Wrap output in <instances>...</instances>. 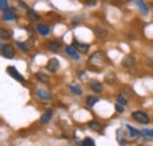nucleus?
I'll return each instance as SVG.
<instances>
[{
	"label": "nucleus",
	"mask_w": 153,
	"mask_h": 146,
	"mask_svg": "<svg viewBox=\"0 0 153 146\" xmlns=\"http://www.w3.org/2000/svg\"><path fill=\"white\" fill-rule=\"evenodd\" d=\"M88 127L94 130V131H100L101 130V124L96 121V120H93V121H90L88 123Z\"/></svg>",
	"instance_id": "4be33fe9"
},
{
	"label": "nucleus",
	"mask_w": 153,
	"mask_h": 146,
	"mask_svg": "<svg viewBox=\"0 0 153 146\" xmlns=\"http://www.w3.org/2000/svg\"><path fill=\"white\" fill-rule=\"evenodd\" d=\"M93 32H94L97 38H99V39H105V38H107V36H108L107 31L104 30V28H101V27H94L93 28Z\"/></svg>",
	"instance_id": "9d476101"
},
{
	"label": "nucleus",
	"mask_w": 153,
	"mask_h": 146,
	"mask_svg": "<svg viewBox=\"0 0 153 146\" xmlns=\"http://www.w3.org/2000/svg\"><path fill=\"white\" fill-rule=\"evenodd\" d=\"M86 5L87 6H94L96 5V0H86Z\"/></svg>",
	"instance_id": "7c9ffc66"
},
{
	"label": "nucleus",
	"mask_w": 153,
	"mask_h": 146,
	"mask_svg": "<svg viewBox=\"0 0 153 146\" xmlns=\"http://www.w3.org/2000/svg\"><path fill=\"white\" fill-rule=\"evenodd\" d=\"M37 95H38V98L41 101L47 103V101L51 100V94L46 91V90H44V89H38L37 90Z\"/></svg>",
	"instance_id": "423d86ee"
},
{
	"label": "nucleus",
	"mask_w": 153,
	"mask_h": 146,
	"mask_svg": "<svg viewBox=\"0 0 153 146\" xmlns=\"http://www.w3.org/2000/svg\"><path fill=\"white\" fill-rule=\"evenodd\" d=\"M16 44H17V46L19 47L20 50H22L24 52H28L30 51V47L25 44V42H21V41H16Z\"/></svg>",
	"instance_id": "a878e982"
},
{
	"label": "nucleus",
	"mask_w": 153,
	"mask_h": 146,
	"mask_svg": "<svg viewBox=\"0 0 153 146\" xmlns=\"http://www.w3.org/2000/svg\"><path fill=\"white\" fill-rule=\"evenodd\" d=\"M10 38H11V33L6 28L0 27V39L1 40H8Z\"/></svg>",
	"instance_id": "a211bd4d"
},
{
	"label": "nucleus",
	"mask_w": 153,
	"mask_h": 146,
	"mask_svg": "<svg viewBox=\"0 0 153 146\" xmlns=\"http://www.w3.org/2000/svg\"><path fill=\"white\" fill-rule=\"evenodd\" d=\"M141 133H143L145 137L153 138V130H147V128H144V130H141Z\"/></svg>",
	"instance_id": "cd10ccee"
},
{
	"label": "nucleus",
	"mask_w": 153,
	"mask_h": 146,
	"mask_svg": "<svg viewBox=\"0 0 153 146\" xmlns=\"http://www.w3.org/2000/svg\"><path fill=\"white\" fill-rule=\"evenodd\" d=\"M36 78L38 79L39 81L45 83V84H47V83L50 81V77H48L47 74H45L44 72H38L37 74H36Z\"/></svg>",
	"instance_id": "2eb2a0df"
},
{
	"label": "nucleus",
	"mask_w": 153,
	"mask_h": 146,
	"mask_svg": "<svg viewBox=\"0 0 153 146\" xmlns=\"http://www.w3.org/2000/svg\"><path fill=\"white\" fill-rule=\"evenodd\" d=\"M104 60H105V54L104 52L101 51H97L93 54L88 58V63L93 66H100L104 64Z\"/></svg>",
	"instance_id": "f257e3e1"
},
{
	"label": "nucleus",
	"mask_w": 153,
	"mask_h": 146,
	"mask_svg": "<svg viewBox=\"0 0 153 146\" xmlns=\"http://www.w3.org/2000/svg\"><path fill=\"white\" fill-rule=\"evenodd\" d=\"M117 101L119 103V105H123V106H125V105H127V100H126V98L124 97V95H121V94H118L117 95Z\"/></svg>",
	"instance_id": "b1692460"
},
{
	"label": "nucleus",
	"mask_w": 153,
	"mask_h": 146,
	"mask_svg": "<svg viewBox=\"0 0 153 146\" xmlns=\"http://www.w3.org/2000/svg\"><path fill=\"white\" fill-rule=\"evenodd\" d=\"M48 48H50L51 52L57 53L58 51H59V48H60V44L58 41H50L48 42Z\"/></svg>",
	"instance_id": "f3484780"
},
{
	"label": "nucleus",
	"mask_w": 153,
	"mask_h": 146,
	"mask_svg": "<svg viewBox=\"0 0 153 146\" xmlns=\"http://www.w3.org/2000/svg\"><path fill=\"white\" fill-rule=\"evenodd\" d=\"M16 18H17V16L13 12H5L2 14V19L4 20H14Z\"/></svg>",
	"instance_id": "5701e85b"
},
{
	"label": "nucleus",
	"mask_w": 153,
	"mask_h": 146,
	"mask_svg": "<svg viewBox=\"0 0 153 146\" xmlns=\"http://www.w3.org/2000/svg\"><path fill=\"white\" fill-rule=\"evenodd\" d=\"M98 101H99V99H98L97 97H93V95H88V97L86 98V104H87L88 106H93Z\"/></svg>",
	"instance_id": "412c9836"
},
{
	"label": "nucleus",
	"mask_w": 153,
	"mask_h": 146,
	"mask_svg": "<svg viewBox=\"0 0 153 146\" xmlns=\"http://www.w3.org/2000/svg\"><path fill=\"white\" fill-rule=\"evenodd\" d=\"M135 2H137V6H138V8L140 10L141 14L146 16V14L149 13V8H147V5L145 4V1H144V0H135Z\"/></svg>",
	"instance_id": "9b49d317"
},
{
	"label": "nucleus",
	"mask_w": 153,
	"mask_h": 146,
	"mask_svg": "<svg viewBox=\"0 0 153 146\" xmlns=\"http://www.w3.org/2000/svg\"><path fill=\"white\" fill-rule=\"evenodd\" d=\"M146 64L150 65V66H153V60L152 59H147V60H146Z\"/></svg>",
	"instance_id": "473e14b6"
},
{
	"label": "nucleus",
	"mask_w": 153,
	"mask_h": 146,
	"mask_svg": "<svg viewBox=\"0 0 153 146\" xmlns=\"http://www.w3.org/2000/svg\"><path fill=\"white\" fill-rule=\"evenodd\" d=\"M126 127H127L128 132H130V136H131L132 138H140V137H141V134H143L141 131L134 128L133 126H131V125H126Z\"/></svg>",
	"instance_id": "ddd939ff"
},
{
	"label": "nucleus",
	"mask_w": 153,
	"mask_h": 146,
	"mask_svg": "<svg viewBox=\"0 0 153 146\" xmlns=\"http://www.w3.org/2000/svg\"><path fill=\"white\" fill-rule=\"evenodd\" d=\"M27 17L31 19L32 21H37V20H39V14L34 11V10H31V8H28L27 10Z\"/></svg>",
	"instance_id": "dca6fc26"
},
{
	"label": "nucleus",
	"mask_w": 153,
	"mask_h": 146,
	"mask_svg": "<svg viewBox=\"0 0 153 146\" xmlns=\"http://www.w3.org/2000/svg\"><path fill=\"white\" fill-rule=\"evenodd\" d=\"M7 73H8L11 77H13L16 80H18V81H20V83H25V78L17 71L16 67H13V66H8V67H7Z\"/></svg>",
	"instance_id": "20e7f679"
},
{
	"label": "nucleus",
	"mask_w": 153,
	"mask_h": 146,
	"mask_svg": "<svg viewBox=\"0 0 153 146\" xmlns=\"http://www.w3.org/2000/svg\"><path fill=\"white\" fill-rule=\"evenodd\" d=\"M37 31H38L39 34L45 36L50 33V27L47 25H44V24H38L37 25Z\"/></svg>",
	"instance_id": "f8f14e48"
},
{
	"label": "nucleus",
	"mask_w": 153,
	"mask_h": 146,
	"mask_svg": "<svg viewBox=\"0 0 153 146\" xmlns=\"http://www.w3.org/2000/svg\"><path fill=\"white\" fill-rule=\"evenodd\" d=\"M51 118H52V111H48V112H46L45 114L41 115L40 121H41L42 124H47V123L51 120Z\"/></svg>",
	"instance_id": "6ab92c4d"
},
{
	"label": "nucleus",
	"mask_w": 153,
	"mask_h": 146,
	"mask_svg": "<svg viewBox=\"0 0 153 146\" xmlns=\"http://www.w3.org/2000/svg\"><path fill=\"white\" fill-rule=\"evenodd\" d=\"M105 80H106V83H108V84H113L115 81V75L113 73H110V74H107V75L105 77Z\"/></svg>",
	"instance_id": "bb28decb"
},
{
	"label": "nucleus",
	"mask_w": 153,
	"mask_h": 146,
	"mask_svg": "<svg viewBox=\"0 0 153 146\" xmlns=\"http://www.w3.org/2000/svg\"><path fill=\"white\" fill-rule=\"evenodd\" d=\"M19 5H20V7H21V8H27V5H26L24 1H21Z\"/></svg>",
	"instance_id": "2f4dec72"
},
{
	"label": "nucleus",
	"mask_w": 153,
	"mask_h": 146,
	"mask_svg": "<svg viewBox=\"0 0 153 146\" xmlns=\"http://www.w3.org/2000/svg\"><path fill=\"white\" fill-rule=\"evenodd\" d=\"M65 52L67 53V55H70L72 59L74 60H79L80 59V55H79V52L76 51L73 46H66L65 47Z\"/></svg>",
	"instance_id": "6e6552de"
},
{
	"label": "nucleus",
	"mask_w": 153,
	"mask_h": 146,
	"mask_svg": "<svg viewBox=\"0 0 153 146\" xmlns=\"http://www.w3.org/2000/svg\"><path fill=\"white\" fill-rule=\"evenodd\" d=\"M115 111H117V112H119V113H123V112H124V107H123V105L117 104V105H115Z\"/></svg>",
	"instance_id": "c756f323"
},
{
	"label": "nucleus",
	"mask_w": 153,
	"mask_h": 146,
	"mask_svg": "<svg viewBox=\"0 0 153 146\" xmlns=\"http://www.w3.org/2000/svg\"><path fill=\"white\" fill-rule=\"evenodd\" d=\"M81 146H96V143L91 138H85L81 143Z\"/></svg>",
	"instance_id": "393cba45"
},
{
	"label": "nucleus",
	"mask_w": 153,
	"mask_h": 146,
	"mask_svg": "<svg viewBox=\"0 0 153 146\" xmlns=\"http://www.w3.org/2000/svg\"><path fill=\"white\" fill-rule=\"evenodd\" d=\"M90 87H91L92 91L96 92V93H101V92L104 91V86H102L100 83H98V81H93V83L90 85Z\"/></svg>",
	"instance_id": "4468645a"
},
{
	"label": "nucleus",
	"mask_w": 153,
	"mask_h": 146,
	"mask_svg": "<svg viewBox=\"0 0 153 146\" xmlns=\"http://www.w3.org/2000/svg\"><path fill=\"white\" fill-rule=\"evenodd\" d=\"M68 89H70V91L72 92V93H74V94H76V95L82 94V90H81L78 85H70Z\"/></svg>",
	"instance_id": "aec40b11"
},
{
	"label": "nucleus",
	"mask_w": 153,
	"mask_h": 146,
	"mask_svg": "<svg viewBox=\"0 0 153 146\" xmlns=\"http://www.w3.org/2000/svg\"><path fill=\"white\" fill-rule=\"evenodd\" d=\"M0 52H1V54L4 55L5 58H7V59H12L14 57V50H13V47L10 46V45H7V44L0 45Z\"/></svg>",
	"instance_id": "7ed1b4c3"
},
{
	"label": "nucleus",
	"mask_w": 153,
	"mask_h": 146,
	"mask_svg": "<svg viewBox=\"0 0 153 146\" xmlns=\"http://www.w3.org/2000/svg\"><path fill=\"white\" fill-rule=\"evenodd\" d=\"M0 10L1 11H7L8 10V2H7V0H0Z\"/></svg>",
	"instance_id": "c85d7f7f"
},
{
	"label": "nucleus",
	"mask_w": 153,
	"mask_h": 146,
	"mask_svg": "<svg viewBox=\"0 0 153 146\" xmlns=\"http://www.w3.org/2000/svg\"><path fill=\"white\" fill-rule=\"evenodd\" d=\"M59 61H58L57 58H52V59H50L48 60V63H47V65H46V69L50 71V72L52 73H56L59 70Z\"/></svg>",
	"instance_id": "39448f33"
},
{
	"label": "nucleus",
	"mask_w": 153,
	"mask_h": 146,
	"mask_svg": "<svg viewBox=\"0 0 153 146\" xmlns=\"http://www.w3.org/2000/svg\"><path fill=\"white\" fill-rule=\"evenodd\" d=\"M132 118L135 121H138L139 124H143V125L150 124V121H151L150 117L145 112H143V111H135V112H133L132 113Z\"/></svg>",
	"instance_id": "f03ea898"
},
{
	"label": "nucleus",
	"mask_w": 153,
	"mask_h": 146,
	"mask_svg": "<svg viewBox=\"0 0 153 146\" xmlns=\"http://www.w3.org/2000/svg\"><path fill=\"white\" fill-rule=\"evenodd\" d=\"M73 47L76 48L78 52H81V53H86V52H88V48H90V46H88V45H86V44H81V42H78L76 40H74V42H73Z\"/></svg>",
	"instance_id": "1a4fd4ad"
},
{
	"label": "nucleus",
	"mask_w": 153,
	"mask_h": 146,
	"mask_svg": "<svg viewBox=\"0 0 153 146\" xmlns=\"http://www.w3.org/2000/svg\"><path fill=\"white\" fill-rule=\"evenodd\" d=\"M134 64H135V59H134L133 55H126V57L123 59V63H121V65H123L125 69H131V67H133Z\"/></svg>",
	"instance_id": "0eeeda50"
}]
</instances>
